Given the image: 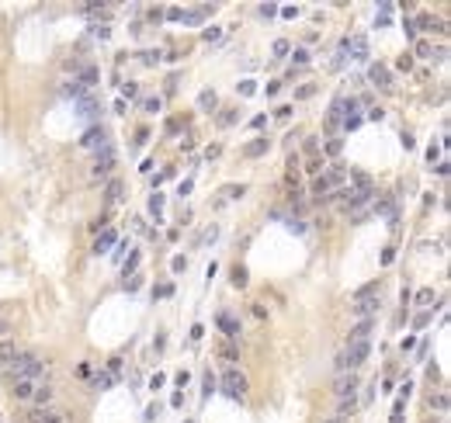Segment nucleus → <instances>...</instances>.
<instances>
[{"label":"nucleus","instance_id":"1","mask_svg":"<svg viewBox=\"0 0 451 423\" xmlns=\"http://www.w3.org/2000/svg\"><path fill=\"white\" fill-rule=\"evenodd\" d=\"M11 371H14V378H28V382H35L45 375V361L35 357V354H18L14 361H11Z\"/></svg>","mask_w":451,"mask_h":423},{"label":"nucleus","instance_id":"2","mask_svg":"<svg viewBox=\"0 0 451 423\" xmlns=\"http://www.w3.org/2000/svg\"><path fill=\"white\" fill-rule=\"evenodd\" d=\"M368 354H372V344H368V340L347 344V350L337 357V368H340V371H354L357 365H365V361H368Z\"/></svg>","mask_w":451,"mask_h":423},{"label":"nucleus","instance_id":"3","mask_svg":"<svg viewBox=\"0 0 451 423\" xmlns=\"http://www.w3.org/2000/svg\"><path fill=\"white\" fill-rule=\"evenodd\" d=\"M368 80H372V87H378L382 94H396V83H393V73H389V66H382V63H372V66H368Z\"/></svg>","mask_w":451,"mask_h":423},{"label":"nucleus","instance_id":"4","mask_svg":"<svg viewBox=\"0 0 451 423\" xmlns=\"http://www.w3.org/2000/svg\"><path fill=\"white\" fill-rule=\"evenodd\" d=\"M378 306H382V302H378V295H365V298H354V316H357V319H372L375 312H378Z\"/></svg>","mask_w":451,"mask_h":423},{"label":"nucleus","instance_id":"5","mask_svg":"<svg viewBox=\"0 0 451 423\" xmlns=\"http://www.w3.org/2000/svg\"><path fill=\"white\" fill-rule=\"evenodd\" d=\"M87 149H104V146H111V139H108V132L101 129V125H94V129H87V135L80 139Z\"/></svg>","mask_w":451,"mask_h":423},{"label":"nucleus","instance_id":"6","mask_svg":"<svg viewBox=\"0 0 451 423\" xmlns=\"http://www.w3.org/2000/svg\"><path fill=\"white\" fill-rule=\"evenodd\" d=\"M111 167H115V149H111V146H104V149L98 153V160H94V177H108Z\"/></svg>","mask_w":451,"mask_h":423},{"label":"nucleus","instance_id":"7","mask_svg":"<svg viewBox=\"0 0 451 423\" xmlns=\"http://www.w3.org/2000/svg\"><path fill=\"white\" fill-rule=\"evenodd\" d=\"M334 392L340 396V399H347V396L357 392V378H354V371H340V378L334 382Z\"/></svg>","mask_w":451,"mask_h":423},{"label":"nucleus","instance_id":"8","mask_svg":"<svg viewBox=\"0 0 451 423\" xmlns=\"http://www.w3.org/2000/svg\"><path fill=\"white\" fill-rule=\"evenodd\" d=\"M226 392H229V396H243V392H247V378H243L239 371H229V375H226Z\"/></svg>","mask_w":451,"mask_h":423},{"label":"nucleus","instance_id":"9","mask_svg":"<svg viewBox=\"0 0 451 423\" xmlns=\"http://www.w3.org/2000/svg\"><path fill=\"white\" fill-rule=\"evenodd\" d=\"M313 198L316 201H330V198H334V188H330V180H326L323 173L316 177V184H313Z\"/></svg>","mask_w":451,"mask_h":423},{"label":"nucleus","instance_id":"10","mask_svg":"<svg viewBox=\"0 0 451 423\" xmlns=\"http://www.w3.org/2000/svg\"><path fill=\"white\" fill-rule=\"evenodd\" d=\"M219 326H222V333H226V340H233L236 333H239V319H233L229 312H219V319H216Z\"/></svg>","mask_w":451,"mask_h":423},{"label":"nucleus","instance_id":"11","mask_svg":"<svg viewBox=\"0 0 451 423\" xmlns=\"http://www.w3.org/2000/svg\"><path fill=\"white\" fill-rule=\"evenodd\" d=\"M267 146H271V142H267V135H264V139H254V142H247V146H243V156H247V160H257V156L267 153Z\"/></svg>","mask_w":451,"mask_h":423},{"label":"nucleus","instance_id":"12","mask_svg":"<svg viewBox=\"0 0 451 423\" xmlns=\"http://www.w3.org/2000/svg\"><path fill=\"white\" fill-rule=\"evenodd\" d=\"M11 392H14V399H32V392H35V382H28V378H14Z\"/></svg>","mask_w":451,"mask_h":423},{"label":"nucleus","instance_id":"13","mask_svg":"<svg viewBox=\"0 0 451 423\" xmlns=\"http://www.w3.org/2000/svg\"><path fill=\"white\" fill-rule=\"evenodd\" d=\"M372 326H375V319H357V326L351 329V344H357V340H368Z\"/></svg>","mask_w":451,"mask_h":423},{"label":"nucleus","instance_id":"14","mask_svg":"<svg viewBox=\"0 0 451 423\" xmlns=\"http://www.w3.org/2000/svg\"><path fill=\"white\" fill-rule=\"evenodd\" d=\"M323 177L330 180V188H340V184H347V170H344L340 163H334V167H330V170L323 173Z\"/></svg>","mask_w":451,"mask_h":423},{"label":"nucleus","instance_id":"15","mask_svg":"<svg viewBox=\"0 0 451 423\" xmlns=\"http://www.w3.org/2000/svg\"><path fill=\"white\" fill-rule=\"evenodd\" d=\"M216 350H219V357H222V361H229V365H233L236 357H239V350H236V344H233V340H219V347H216Z\"/></svg>","mask_w":451,"mask_h":423},{"label":"nucleus","instance_id":"16","mask_svg":"<svg viewBox=\"0 0 451 423\" xmlns=\"http://www.w3.org/2000/svg\"><path fill=\"white\" fill-rule=\"evenodd\" d=\"M28 423H63V420L52 409H35V413H28Z\"/></svg>","mask_w":451,"mask_h":423},{"label":"nucleus","instance_id":"17","mask_svg":"<svg viewBox=\"0 0 451 423\" xmlns=\"http://www.w3.org/2000/svg\"><path fill=\"white\" fill-rule=\"evenodd\" d=\"M216 104H219L216 90H201V94H198V108H201V111H216Z\"/></svg>","mask_w":451,"mask_h":423},{"label":"nucleus","instance_id":"18","mask_svg":"<svg viewBox=\"0 0 451 423\" xmlns=\"http://www.w3.org/2000/svg\"><path fill=\"white\" fill-rule=\"evenodd\" d=\"M208 14H212V7H208V4H201V7H195V11H188V14H184L181 21H188V24H198V21L208 18Z\"/></svg>","mask_w":451,"mask_h":423},{"label":"nucleus","instance_id":"19","mask_svg":"<svg viewBox=\"0 0 451 423\" xmlns=\"http://www.w3.org/2000/svg\"><path fill=\"white\" fill-rule=\"evenodd\" d=\"M243 194H247V188H243V184H226V188H222V198H219L216 205L229 201V198H243Z\"/></svg>","mask_w":451,"mask_h":423},{"label":"nucleus","instance_id":"20","mask_svg":"<svg viewBox=\"0 0 451 423\" xmlns=\"http://www.w3.org/2000/svg\"><path fill=\"white\" fill-rule=\"evenodd\" d=\"M18 357V350H14V344L11 340H0V365H11Z\"/></svg>","mask_w":451,"mask_h":423},{"label":"nucleus","instance_id":"21","mask_svg":"<svg viewBox=\"0 0 451 423\" xmlns=\"http://www.w3.org/2000/svg\"><path fill=\"white\" fill-rule=\"evenodd\" d=\"M77 83L83 87V90H87V87H94V83H98V66H87V70L80 73V80H77Z\"/></svg>","mask_w":451,"mask_h":423},{"label":"nucleus","instance_id":"22","mask_svg":"<svg viewBox=\"0 0 451 423\" xmlns=\"http://www.w3.org/2000/svg\"><path fill=\"white\" fill-rule=\"evenodd\" d=\"M111 243H115V229H104V232H101V239L94 243V253H104Z\"/></svg>","mask_w":451,"mask_h":423},{"label":"nucleus","instance_id":"23","mask_svg":"<svg viewBox=\"0 0 451 423\" xmlns=\"http://www.w3.org/2000/svg\"><path fill=\"white\" fill-rule=\"evenodd\" d=\"M354 409H357V399L351 396V399H344V403H340V409H337V420L344 423V420H347V416L354 413Z\"/></svg>","mask_w":451,"mask_h":423},{"label":"nucleus","instance_id":"24","mask_svg":"<svg viewBox=\"0 0 451 423\" xmlns=\"http://www.w3.org/2000/svg\"><path fill=\"white\" fill-rule=\"evenodd\" d=\"M413 306H434V288H420L416 291V298H413Z\"/></svg>","mask_w":451,"mask_h":423},{"label":"nucleus","instance_id":"25","mask_svg":"<svg viewBox=\"0 0 451 423\" xmlns=\"http://www.w3.org/2000/svg\"><path fill=\"white\" fill-rule=\"evenodd\" d=\"M122 191H125L122 180H111V184H108V205H118V201H122Z\"/></svg>","mask_w":451,"mask_h":423},{"label":"nucleus","instance_id":"26","mask_svg":"<svg viewBox=\"0 0 451 423\" xmlns=\"http://www.w3.org/2000/svg\"><path fill=\"white\" fill-rule=\"evenodd\" d=\"M32 399H35V403H49V399H52V388H49V385H35V392H32Z\"/></svg>","mask_w":451,"mask_h":423},{"label":"nucleus","instance_id":"27","mask_svg":"<svg viewBox=\"0 0 451 423\" xmlns=\"http://www.w3.org/2000/svg\"><path fill=\"white\" fill-rule=\"evenodd\" d=\"M431 409H437V413H444V409H448V392H444V388H441L437 396H431Z\"/></svg>","mask_w":451,"mask_h":423},{"label":"nucleus","instance_id":"28","mask_svg":"<svg viewBox=\"0 0 451 423\" xmlns=\"http://www.w3.org/2000/svg\"><path fill=\"white\" fill-rule=\"evenodd\" d=\"M236 115H239L236 108H226V111H219V118H216V122H219V125H222V129H229V125H233V122H236Z\"/></svg>","mask_w":451,"mask_h":423},{"label":"nucleus","instance_id":"29","mask_svg":"<svg viewBox=\"0 0 451 423\" xmlns=\"http://www.w3.org/2000/svg\"><path fill=\"white\" fill-rule=\"evenodd\" d=\"M416 24H420V28H424V32H431V28H441V32H444V21H434L431 14H424V18L416 21Z\"/></svg>","mask_w":451,"mask_h":423},{"label":"nucleus","instance_id":"30","mask_svg":"<svg viewBox=\"0 0 451 423\" xmlns=\"http://www.w3.org/2000/svg\"><path fill=\"white\" fill-rule=\"evenodd\" d=\"M94 388H111V375H108V371H101V375H94Z\"/></svg>","mask_w":451,"mask_h":423},{"label":"nucleus","instance_id":"31","mask_svg":"<svg viewBox=\"0 0 451 423\" xmlns=\"http://www.w3.org/2000/svg\"><path fill=\"white\" fill-rule=\"evenodd\" d=\"M160 108H163V101H160V97H146V101H142V111H149V115L160 111Z\"/></svg>","mask_w":451,"mask_h":423},{"label":"nucleus","instance_id":"32","mask_svg":"<svg viewBox=\"0 0 451 423\" xmlns=\"http://www.w3.org/2000/svg\"><path fill=\"white\" fill-rule=\"evenodd\" d=\"M149 212H153V215H157V219H160V212H163V194H153V198H149Z\"/></svg>","mask_w":451,"mask_h":423},{"label":"nucleus","instance_id":"33","mask_svg":"<svg viewBox=\"0 0 451 423\" xmlns=\"http://www.w3.org/2000/svg\"><path fill=\"white\" fill-rule=\"evenodd\" d=\"M233 285H236V288H243V285H247V270L239 267V264L233 267Z\"/></svg>","mask_w":451,"mask_h":423},{"label":"nucleus","instance_id":"34","mask_svg":"<svg viewBox=\"0 0 451 423\" xmlns=\"http://www.w3.org/2000/svg\"><path fill=\"white\" fill-rule=\"evenodd\" d=\"M313 94H316V83H302V87L295 90V97H298V101H306V97H313Z\"/></svg>","mask_w":451,"mask_h":423},{"label":"nucleus","instance_id":"35","mask_svg":"<svg viewBox=\"0 0 451 423\" xmlns=\"http://www.w3.org/2000/svg\"><path fill=\"white\" fill-rule=\"evenodd\" d=\"M239 94H243V97L257 94V83H254V80H243V83H239Z\"/></svg>","mask_w":451,"mask_h":423},{"label":"nucleus","instance_id":"36","mask_svg":"<svg viewBox=\"0 0 451 423\" xmlns=\"http://www.w3.org/2000/svg\"><path fill=\"white\" fill-rule=\"evenodd\" d=\"M288 49H292V45H288L285 39H278V42H275V56H278V59H281V56H288Z\"/></svg>","mask_w":451,"mask_h":423},{"label":"nucleus","instance_id":"37","mask_svg":"<svg viewBox=\"0 0 451 423\" xmlns=\"http://www.w3.org/2000/svg\"><path fill=\"white\" fill-rule=\"evenodd\" d=\"M340 149H344V142H340V139H330V142H326V156H337Z\"/></svg>","mask_w":451,"mask_h":423},{"label":"nucleus","instance_id":"38","mask_svg":"<svg viewBox=\"0 0 451 423\" xmlns=\"http://www.w3.org/2000/svg\"><path fill=\"white\" fill-rule=\"evenodd\" d=\"M319 167H323V156H313V160L306 163V170H309V173H316V177H319Z\"/></svg>","mask_w":451,"mask_h":423},{"label":"nucleus","instance_id":"39","mask_svg":"<svg viewBox=\"0 0 451 423\" xmlns=\"http://www.w3.org/2000/svg\"><path fill=\"white\" fill-rule=\"evenodd\" d=\"M216 236H219V226H208V229L201 232V243H212Z\"/></svg>","mask_w":451,"mask_h":423},{"label":"nucleus","instance_id":"40","mask_svg":"<svg viewBox=\"0 0 451 423\" xmlns=\"http://www.w3.org/2000/svg\"><path fill=\"white\" fill-rule=\"evenodd\" d=\"M94 108H98V104H94L91 97H87V101H80V115H94Z\"/></svg>","mask_w":451,"mask_h":423},{"label":"nucleus","instance_id":"41","mask_svg":"<svg viewBox=\"0 0 451 423\" xmlns=\"http://www.w3.org/2000/svg\"><path fill=\"white\" fill-rule=\"evenodd\" d=\"M416 56H434L431 42H416Z\"/></svg>","mask_w":451,"mask_h":423},{"label":"nucleus","instance_id":"42","mask_svg":"<svg viewBox=\"0 0 451 423\" xmlns=\"http://www.w3.org/2000/svg\"><path fill=\"white\" fill-rule=\"evenodd\" d=\"M427 323H431V312H420V316L413 319V326H416V329H424V326H427Z\"/></svg>","mask_w":451,"mask_h":423},{"label":"nucleus","instance_id":"43","mask_svg":"<svg viewBox=\"0 0 451 423\" xmlns=\"http://www.w3.org/2000/svg\"><path fill=\"white\" fill-rule=\"evenodd\" d=\"M212 388H216V375L205 371V396H212Z\"/></svg>","mask_w":451,"mask_h":423},{"label":"nucleus","instance_id":"44","mask_svg":"<svg viewBox=\"0 0 451 423\" xmlns=\"http://www.w3.org/2000/svg\"><path fill=\"white\" fill-rule=\"evenodd\" d=\"M163 14H167V18H170V21H181V18H184V11H181V7H167Z\"/></svg>","mask_w":451,"mask_h":423},{"label":"nucleus","instance_id":"45","mask_svg":"<svg viewBox=\"0 0 451 423\" xmlns=\"http://www.w3.org/2000/svg\"><path fill=\"white\" fill-rule=\"evenodd\" d=\"M170 267H174L177 274H181V270H188V257H174V264H170Z\"/></svg>","mask_w":451,"mask_h":423},{"label":"nucleus","instance_id":"46","mask_svg":"<svg viewBox=\"0 0 451 423\" xmlns=\"http://www.w3.org/2000/svg\"><path fill=\"white\" fill-rule=\"evenodd\" d=\"M260 14H264V18H275L278 7H275V4H260Z\"/></svg>","mask_w":451,"mask_h":423},{"label":"nucleus","instance_id":"47","mask_svg":"<svg viewBox=\"0 0 451 423\" xmlns=\"http://www.w3.org/2000/svg\"><path fill=\"white\" fill-rule=\"evenodd\" d=\"M295 63L306 66V63H309V52H306V49H295Z\"/></svg>","mask_w":451,"mask_h":423},{"label":"nucleus","instance_id":"48","mask_svg":"<svg viewBox=\"0 0 451 423\" xmlns=\"http://www.w3.org/2000/svg\"><path fill=\"white\" fill-rule=\"evenodd\" d=\"M316 149H319V139H313V135H309V139H306V153L316 156Z\"/></svg>","mask_w":451,"mask_h":423},{"label":"nucleus","instance_id":"49","mask_svg":"<svg viewBox=\"0 0 451 423\" xmlns=\"http://www.w3.org/2000/svg\"><path fill=\"white\" fill-rule=\"evenodd\" d=\"M157 295H160V298H167V295H174V285H160V288H157Z\"/></svg>","mask_w":451,"mask_h":423},{"label":"nucleus","instance_id":"50","mask_svg":"<svg viewBox=\"0 0 451 423\" xmlns=\"http://www.w3.org/2000/svg\"><path fill=\"white\" fill-rule=\"evenodd\" d=\"M399 70H413V56H399Z\"/></svg>","mask_w":451,"mask_h":423},{"label":"nucleus","instance_id":"51","mask_svg":"<svg viewBox=\"0 0 451 423\" xmlns=\"http://www.w3.org/2000/svg\"><path fill=\"white\" fill-rule=\"evenodd\" d=\"M437 156H441V146H434V142H431V149H427V160H431V163H434Z\"/></svg>","mask_w":451,"mask_h":423},{"label":"nucleus","instance_id":"52","mask_svg":"<svg viewBox=\"0 0 451 423\" xmlns=\"http://www.w3.org/2000/svg\"><path fill=\"white\" fill-rule=\"evenodd\" d=\"M163 382H167V378H163L160 371H157V375H153V378H149V385H153V388H160V385H163Z\"/></svg>","mask_w":451,"mask_h":423},{"label":"nucleus","instance_id":"53","mask_svg":"<svg viewBox=\"0 0 451 423\" xmlns=\"http://www.w3.org/2000/svg\"><path fill=\"white\" fill-rule=\"evenodd\" d=\"M7 329H11V323H7V319H0V333H7Z\"/></svg>","mask_w":451,"mask_h":423},{"label":"nucleus","instance_id":"54","mask_svg":"<svg viewBox=\"0 0 451 423\" xmlns=\"http://www.w3.org/2000/svg\"><path fill=\"white\" fill-rule=\"evenodd\" d=\"M330 423H340V420H330Z\"/></svg>","mask_w":451,"mask_h":423}]
</instances>
